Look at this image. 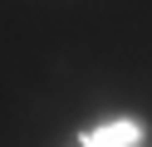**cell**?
Wrapping results in <instances>:
<instances>
[{
    "label": "cell",
    "mask_w": 152,
    "mask_h": 147,
    "mask_svg": "<svg viewBox=\"0 0 152 147\" xmlns=\"http://www.w3.org/2000/svg\"><path fill=\"white\" fill-rule=\"evenodd\" d=\"M79 147H137V142H152V127L142 118H108L98 127H83L74 132Z\"/></svg>",
    "instance_id": "obj_1"
}]
</instances>
